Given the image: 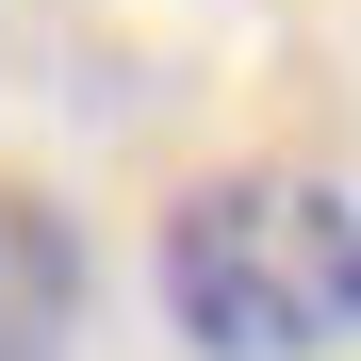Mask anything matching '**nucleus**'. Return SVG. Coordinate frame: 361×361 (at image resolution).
Returning a JSON list of instances; mask_svg holds the SVG:
<instances>
[{"label": "nucleus", "mask_w": 361, "mask_h": 361, "mask_svg": "<svg viewBox=\"0 0 361 361\" xmlns=\"http://www.w3.org/2000/svg\"><path fill=\"white\" fill-rule=\"evenodd\" d=\"M148 295L197 361H329L361 329V197L312 164H214L197 197H164Z\"/></svg>", "instance_id": "nucleus-1"}, {"label": "nucleus", "mask_w": 361, "mask_h": 361, "mask_svg": "<svg viewBox=\"0 0 361 361\" xmlns=\"http://www.w3.org/2000/svg\"><path fill=\"white\" fill-rule=\"evenodd\" d=\"M82 295H99V247L66 197L0 180V361H82Z\"/></svg>", "instance_id": "nucleus-2"}]
</instances>
